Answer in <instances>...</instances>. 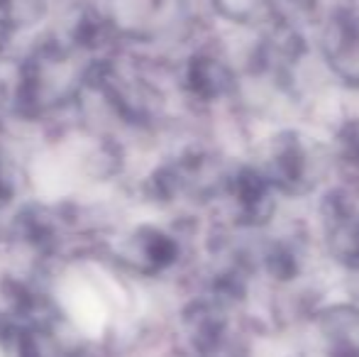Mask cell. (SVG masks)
<instances>
[{"label":"cell","instance_id":"3957f363","mask_svg":"<svg viewBox=\"0 0 359 357\" xmlns=\"http://www.w3.org/2000/svg\"><path fill=\"white\" fill-rule=\"evenodd\" d=\"M330 220L332 248L340 260L359 262V215L347 208V203H335V218Z\"/></svg>","mask_w":359,"mask_h":357},{"label":"cell","instance_id":"6da1fadb","mask_svg":"<svg viewBox=\"0 0 359 357\" xmlns=\"http://www.w3.org/2000/svg\"><path fill=\"white\" fill-rule=\"evenodd\" d=\"M269 184L279 186L286 194H306L316 184V159L308 142L296 135H284L276 140L271 157L266 159V177Z\"/></svg>","mask_w":359,"mask_h":357},{"label":"cell","instance_id":"7a4b0ae2","mask_svg":"<svg viewBox=\"0 0 359 357\" xmlns=\"http://www.w3.org/2000/svg\"><path fill=\"white\" fill-rule=\"evenodd\" d=\"M323 52L337 76L359 83V15L335 13L323 32Z\"/></svg>","mask_w":359,"mask_h":357}]
</instances>
